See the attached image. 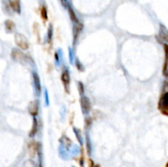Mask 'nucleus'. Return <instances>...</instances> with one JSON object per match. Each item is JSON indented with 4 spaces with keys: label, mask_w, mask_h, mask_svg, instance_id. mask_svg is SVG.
<instances>
[{
    "label": "nucleus",
    "mask_w": 168,
    "mask_h": 167,
    "mask_svg": "<svg viewBox=\"0 0 168 167\" xmlns=\"http://www.w3.org/2000/svg\"><path fill=\"white\" fill-rule=\"evenodd\" d=\"M158 107L162 114L168 116V91L164 93L160 98Z\"/></svg>",
    "instance_id": "obj_1"
},
{
    "label": "nucleus",
    "mask_w": 168,
    "mask_h": 167,
    "mask_svg": "<svg viewBox=\"0 0 168 167\" xmlns=\"http://www.w3.org/2000/svg\"><path fill=\"white\" fill-rule=\"evenodd\" d=\"M15 40H16V43L20 48L23 50H26L29 47V43L27 41L26 38L24 35L21 34H16L15 36Z\"/></svg>",
    "instance_id": "obj_2"
},
{
    "label": "nucleus",
    "mask_w": 168,
    "mask_h": 167,
    "mask_svg": "<svg viewBox=\"0 0 168 167\" xmlns=\"http://www.w3.org/2000/svg\"><path fill=\"white\" fill-rule=\"evenodd\" d=\"M12 58H14L15 60H17V61H21V62H23L24 61H26V56L22 52H21L19 50H12Z\"/></svg>",
    "instance_id": "obj_3"
},
{
    "label": "nucleus",
    "mask_w": 168,
    "mask_h": 167,
    "mask_svg": "<svg viewBox=\"0 0 168 167\" xmlns=\"http://www.w3.org/2000/svg\"><path fill=\"white\" fill-rule=\"evenodd\" d=\"M164 51H165V62L163 66V74L168 77V44H164Z\"/></svg>",
    "instance_id": "obj_4"
},
{
    "label": "nucleus",
    "mask_w": 168,
    "mask_h": 167,
    "mask_svg": "<svg viewBox=\"0 0 168 167\" xmlns=\"http://www.w3.org/2000/svg\"><path fill=\"white\" fill-rule=\"evenodd\" d=\"M9 4L11 6L13 11H15L17 13L21 12V5H20V0H10L9 1Z\"/></svg>",
    "instance_id": "obj_5"
},
{
    "label": "nucleus",
    "mask_w": 168,
    "mask_h": 167,
    "mask_svg": "<svg viewBox=\"0 0 168 167\" xmlns=\"http://www.w3.org/2000/svg\"><path fill=\"white\" fill-rule=\"evenodd\" d=\"M62 79H63V81L64 83V85H65V88L67 91H68V88H69V83H70V75L69 73L67 70H64V72L63 73V75H62Z\"/></svg>",
    "instance_id": "obj_6"
},
{
    "label": "nucleus",
    "mask_w": 168,
    "mask_h": 167,
    "mask_svg": "<svg viewBox=\"0 0 168 167\" xmlns=\"http://www.w3.org/2000/svg\"><path fill=\"white\" fill-rule=\"evenodd\" d=\"M81 106L83 107L84 111H89L90 108V102L87 97H82L81 98Z\"/></svg>",
    "instance_id": "obj_7"
},
{
    "label": "nucleus",
    "mask_w": 168,
    "mask_h": 167,
    "mask_svg": "<svg viewBox=\"0 0 168 167\" xmlns=\"http://www.w3.org/2000/svg\"><path fill=\"white\" fill-rule=\"evenodd\" d=\"M30 111L34 116L37 115V113H38V104L36 102H31L30 106Z\"/></svg>",
    "instance_id": "obj_8"
},
{
    "label": "nucleus",
    "mask_w": 168,
    "mask_h": 167,
    "mask_svg": "<svg viewBox=\"0 0 168 167\" xmlns=\"http://www.w3.org/2000/svg\"><path fill=\"white\" fill-rule=\"evenodd\" d=\"M160 34H161V37L162 39H164L165 41L168 42V30L166 28L163 27V26H161Z\"/></svg>",
    "instance_id": "obj_9"
},
{
    "label": "nucleus",
    "mask_w": 168,
    "mask_h": 167,
    "mask_svg": "<svg viewBox=\"0 0 168 167\" xmlns=\"http://www.w3.org/2000/svg\"><path fill=\"white\" fill-rule=\"evenodd\" d=\"M68 11H69V14H70V17L72 19V20L73 22H76L78 23V20H77V17H76V14H75L74 11L72 9V7H68Z\"/></svg>",
    "instance_id": "obj_10"
},
{
    "label": "nucleus",
    "mask_w": 168,
    "mask_h": 167,
    "mask_svg": "<svg viewBox=\"0 0 168 167\" xmlns=\"http://www.w3.org/2000/svg\"><path fill=\"white\" fill-rule=\"evenodd\" d=\"M36 144L35 143V142H31V143L30 144L29 146V149H30V156H35V154L36 152Z\"/></svg>",
    "instance_id": "obj_11"
},
{
    "label": "nucleus",
    "mask_w": 168,
    "mask_h": 167,
    "mask_svg": "<svg viewBox=\"0 0 168 167\" xmlns=\"http://www.w3.org/2000/svg\"><path fill=\"white\" fill-rule=\"evenodd\" d=\"M34 81L35 84V87L37 88V91L38 92H40V79L38 78V75L36 74H34Z\"/></svg>",
    "instance_id": "obj_12"
},
{
    "label": "nucleus",
    "mask_w": 168,
    "mask_h": 167,
    "mask_svg": "<svg viewBox=\"0 0 168 167\" xmlns=\"http://www.w3.org/2000/svg\"><path fill=\"white\" fill-rule=\"evenodd\" d=\"M40 13H41V16H42V18L44 19V20H47V19H48L47 9H46V7H45L44 6H43V7H41Z\"/></svg>",
    "instance_id": "obj_13"
},
{
    "label": "nucleus",
    "mask_w": 168,
    "mask_h": 167,
    "mask_svg": "<svg viewBox=\"0 0 168 167\" xmlns=\"http://www.w3.org/2000/svg\"><path fill=\"white\" fill-rule=\"evenodd\" d=\"M14 26H15V25H14V23L12 20H7L6 21V29L8 31H12L14 29Z\"/></svg>",
    "instance_id": "obj_14"
},
{
    "label": "nucleus",
    "mask_w": 168,
    "mask_h": 167,
    "mask_svg": "<svg viewBox=\"0 0 168 167\" xmlns=\"http://www.w3.org/2000/svg\"><path fill=\"white\" fill-rule=\"evenodd\" d=\"M36 131H37V121H36V120L35 119V121H34V127L32 128V131H31V133H30V135L32 136V134H35V133H36Z\"/></svg>",
    "instance_id": "obj_15"
},
{
    "label": "nucleus",
    "mask_w": 168,
    "mask_h": 167,
    "mask_svg": "<svg viewBox=\"0 0 168 167\" xmlns=\"http://www.w3.org/2000/svg\"><path fill=\"white\" fill-rule=\"evenodd\" d=\"M61 3L63 4V7H67V0H60Z\"/></svg>",
    "instance_id": "obj_16"
},
{
    "label": "nucleus",
    "mask_w": 168,
    "mask_h": 167,
    "mask_svg": "<svg viewBox=\"0 0 168 167\" xmlns=\"http://www.w3.org/2000/svg\"><path fill=\"white\" fill-rule=\"evenodd\" d=\"M94 167H100V166H99V165H95V166H94Z\"/></svg>",
    "instance_id": "obj_17"
},
{
    "label": "nucleus",
    "mask_w": 168,
    "mask_h": 167,
    "mask_svg": "<svg viewBox=\"0 0 168 167\" xmlns=\"http://www.w3.org/2000/svg\"><path fill=\"white\" fill-rule=\"evenodd\" d=\"M166 167H168V163H167V164H166Z\"/></svg>",
    "instance_id": "obj_18"
}]
</instances>
